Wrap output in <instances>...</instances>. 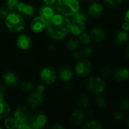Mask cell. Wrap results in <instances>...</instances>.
Listing matches in <instances>:
<instances>
[{
    "instance_id": "obj_8",
    "label": "cell",
    "mask_w": 129,
    "mask_h": 129,
    "mask_svg": "<svg viewBox=\"0 0 129 129\" xmlns=\"http://www.w3.org/2000/svg\"><path fill=\"white\" fill-rule=\"evenodd\" d=\"M30 117V113L28 108L20 106L16 108L14 112V118L17 122V124L28 123Z\"/></svg>"
},
{
    "instance_id": "obj_21",
    "label": "cell",
    "mask_w": 129,
    "mask_h": 129,
    "mask_svg": "<svg viewBox=\"0 0 129 129\" xmlns=\"http://www.w3.org/2000/svg\"><path fill=\"white\" fill-rule=\"evenodd\" d=\"M128 32H126L125 30L119 31L115 36V42H116V44H117L119 45H125V43L128 42Z\"/></svg>"
},
{
    "instance_id": "obj_3",
    "label": "cell",
    "mask_w": 129,
    "mask_h": 129,
    "mask_svg": "<svg viewBox=\"0 0 129 129\" xmlns=\"http://www.w3.org/2000/svg\"><path fill=\"white\" fill-rule=\"evenodd\" d=\"M79 9L78 0H57V10L65 17H72Z\"/></svg>"
},
{
    "instance_id": "obj_19",
    "label": "cell",
    "mask_w": 129,
    "mask_h": 129,
    "mask_svg": "<svg viewBox=\"0 0 129 129\" xmlns=\"http://www.w3.org/2000/svg\"><path fill=\"white\" fill-rule=\"evenodd\" d=\"M113 77L119 82H124L129 77V71L126 67H118L113 72Z\"/></svg>"
},
{
    "instance_id": "obj_42",
    "label": "cell",
    "mask_w": 129,
    "mask_h": 129,
    "mask_svg": "<svg viewBox=\"0 0 129 129\" xmlns=\"http://www.w3.org/2000/svg\"><path fill=\"white\" fill-rule=\"evenodd\" d=\"M122 30H125L126 32H128L129 29V22H127V21H125L122 25Z\"/></svg>"
},
{
    "instance_id": "obj_10",
    "label": "cell",
    "mask_w": 129,
    "mask_h": 129,
    "mask_svg": "<svg viewBox=\"0 0 129 129\" xmlns=\"http://www.w3.org/2000/svg\"><path fill=\"white\" fill-rule=\"evenodd\" d=\"M3 82L5 85L10 88H14L17 87V85L20 83V79L17 75L13 72H6L4 73L2 76Z\"/></svg>"
},
{
    "instance_id": "obj_41",
    "label": "cell",
    "mask_w": 129,
    "mask_h": 129,
    "mask_svg": "<svg viewBox=\"0 0 129 129\" xmlns=\"http://www.w3.org/2000/svg\"><path fill=\"white\" fill-rule=\"evenodd\" d=\"M51 128L53 129H64L65 128V126L63 125L62 124L60 123H55L54 125H52Z\"/></svg>"
},
{
    "instance_id": "obj_37",
    "label": "cell",
    "mask_w": 129,
    "mask_h": 129,
    "mask_svg": "<svg viewBox=\"0 0 129 129\" xmlns=\"http://www.w3.org/2000/svg\"><path fill=\"white\" fill-rule=\"evenodd\" d=\"M9 11L6 7H1L0 8V18H5L6 16L8 14Z\"/></svg>"
},
{
    "instance_id": "obj_18",
    "label": "cell",
    "mask_w": 129,
    "mask_h": 129,
    "mask_svg": "<svg viewBox=\"0 0 129 129\" xmlns=\"http://www.w3.org/2000/svg\"><path fill=\"white\" fill-rule=\"evenodd\" d=\"M90 36L91 39H93L94 41L97 42H101L105 39L106 34H105L104 30L102 28L99 26H95L91 29Z\"/></svg>"
},
{
    "instance_id": "obj_34",
    "label": "cell",
    "mask_w": 129,
    "mask_h": 129,
    "mask_svg": "<svg viewBox=\"0 0 129 129\" xmlns=\"http://www.w3.org/2000/svg\"><path fill=\"white\" fill-rule=\"evenodd\" d=\"M96 102H97L98 106L99 107H101V108H104L107 106V100H106V98L104 97L101 96V97L98 98Z\"/></svg>"
},
{
    "instance_id": "obj_24",
    "label": "cell",
    "mask_w": 129,
    "mask_h": 129,
    "mask_svg": "<svg viewBox=\"0 0 129 129\" xmlns=\"http://www.w3.org/2000/svg\"><path fill=\"white\" fill-rule=\"evenodd\" d=\"M20 89L24 91V92H28V93H30L32 92L33 90H34V85L33 83L31 82V81H24L23 82L20 83Z\"/></svg>"
},
{
    "instance_id": "obj_7",
    "label": "cell",
    "mask_w": 129,
    "mask_h": 129,
    "mask_svg": "<svg viewBox=\"0 0 129 129\" xmlns=\"http://www.w3.org/2000/svg\"><path fill=\"white\" fill-rule=\"evenodd\" d=\"M40 79L46 85H52L55 82L57 75L55 70L50 67H44L40 72Z\"/></svg>"
},
{
    "instance_id": "obj_9",
    "label": "cell",
    "mask_w": 129,
    "mask_h": 129,
    "mask_svg": "<svg viewBox=\"0 0 129 129\" xmlns=\"http://www.w3.org/2000/svg\"><path fill=\"white\" fill-rule=\"evenodd\" d=\"M44 103V97L43 94L38 93L36 91H33L30 92L27 98V104L31 109H37Z\"/></svg>"
},
{
    "instance_id": "obj_2",
    "label": "cell",
    "mask_w": 129,
    "mask_h": 129,
    "mask_svg": "<svg viewBox=\"0 0 129 129\" xmlns=\"http://www.w3.org/2000/svg\"><path fill=\"white\" fill-rule=\"evenodd\" d=\"M7 29L12 33H18L25 28V21L23 17L17 12L11 11L5 18Z\"/></svg>"
},
{
    "instance_id": "obj_4",
    "label": "cell",
    "mask_w": 129,
    "mask_h": 129,
    "mask_svg": "<svg viewBox=\"0 0 129 129\" xmlns=\"http://www.w3.org/2000/svg\"><path fill=\"white\" fill-rule=\"evenodd\" d=\"M86 88L89 92L94 94H100L105 91L107 83L103 78L99 76H93L88 80Z\"/></svg>"
},
{
    "instance_id": "obj_15",
    "label": "cell",
    "mask_w": 129,
    "mask_h": 129,
    "mask_svg": "<svg viewBox=\"0 0 129 129\" xmlns=\"http://www.w3.org/2000/svg\"><path fill=\"white\" fill-rule=\"evenodd\" d=\"M56 14V10L53 7V5H44L39 9V16L45 19L46 21L51 19Z\"/></svg>"
},
{
    "instance_id": "obj_35",
    "label": "cell",
    "mask_w": 129,
    "mask_h": 129,
    "mask_svg": "<svg viewBox=\"0 0 129 129\" xmlns=\"http://www.w3.org/2000/svg\"><path fill=\"white\" fill-rule=\"evenodd\" d=\"M120 107L122 110H123L125 111H128L129 101L128 98H125L120 102Z\"/></svg>"
},
{
    "instance_id": "obj_33",
    "label": "cell",
    "mask_w": 129,
    "mask_h": 129,
    "mask_svg": "<svg viewBox=\"0 0 129 129\" xmlns=\"http://www.w3.org/2000/svg\"><path fill=\"white\" fill-rule=\"evenodd\" d=\"M113 119L116 122H122L125 119V115L121 110H117L113 113Z\"/></svg>"
},
{
    "instance_id": "obj_28",
    "label": "cell",
    "mask_w": 129,
    "mask_h": 129,
    "mask_svg": "<svg viewBox=\"0 0 129 129\" xmlns=\"http://www.w3.org/2000/svg\"><path fill=\"white\" fill-rule=\"evenodd\" d=\"M20 2V0H6L5 7L8 9L9 11H17V5Z\"/></svg>"
},
{
    "instance_id": "obj_25",
    "label": "cell",
    "mask_w": 129,
    "mask_h": 129,
    "mask_svg": "<svg viewBox=\"0 0 129 129\" xmlns=\"http://www.w3.org/2000/svg\"><path fill=\"white\" fill-rule=\"evenodd\" d=\"M5 128L8 129H14L17 128V122L14 117H6L4 122Z\"/></svg>"
},
{
    "instance_id": "obj_20",
    "label": "cell",
    "mask_w": 129,
    "mask_h": 129,
    "mask_svg": "<svg viewBox=\"0 0 129 129\" xmlns=\"http://www.w3.org/2000/svg\"><path fill=\"white\" fill-rule=\"evenodd\" d=\"M85 120V114L81 110H75L70 116V121L75 125H80Z\"/></svg>"
},
{
    "instance_id": "obj_43",
    "label": "cell",
    "mask_w": 129,
    "mask_h": 129,
    "mask_svg": "<svg viewBox=\"0 0 129 129\" xmlns=\"http://www.w3.org/2000/svg\"><path fill=\"white\" fill-rule=\"evenodd\" d=\"M56 1L57 0H43V2L45 5H54L56 2Z\"/></svg>"
},
{
    "instance_id": "obj_38",
    "label": "cell",
    "mask_w": 129,
    "mask_h": 129,
    "mask_svg": "<svg viewBox=\"0 0 129 129\" xmlns=\"http://www.w3.org/2000/svg\"><path fill=\"white\" fill-rule=\"evenodd\" d=\"M82 53L80 51H76V50L73 51V59L74 60L78 61V60H81L82 59Z\"/></svg>"
},
{
    "instance_id": "obj_31",
    "label": "cell",
    "mask_w": 129,
    "mask_h": 129,
    "mask_svg": "<svg viewBox=\"0 0 129 129\" xmlns=\"http://www.w3.org/2000/svg\"><path fill=\"white\" fill-rule=\"evenodd\" d=\"M122 2V0H104V3L109 8H115L119 7Z\"/></svg>"
},
{
    "instance_id": "obj_14",
    "label": "cell",
    "mask_w": 129,
    "mask_h": 129,
    "mask_svg": "<svg viewBox=\"0 0 129 129\" xmlns=\"http://www.w3.org/2000/svg\"><path fill=\"white\" fill-rule=\"evenodd\" d=\"M46 27V20L40 16L33 19L30 23V28L35 33H40L45 30Z\"/></svg>"
},
{
    "instance_id": "obj_17",
    "label": "cell",
    "mask_w": 129,
    "mask_h": 129,
    "mask_svg": "<svg viewBox=\"0 0 129 129\" xmlns=\"http://www.w3.org/2000/svg\"><path fill=\"white\" fill-rule=\"evenodd\" d=\"M88 13L91 17H98L103 14L104 13V7L101 4L98 2H93L91 3L88 9Z\"/></svg>"
},
{
    "instance_id": "obj_45",
    "label": "cell",
    "mask_w": 129,
    "mask_h": 129,
    "mask_svg": "<svg viewBox=\"0 0 129 129\" xmlns=\"http://www.w3.org/2000/svg\"><path fill=\"white\" fill-rule=\"evenodd\" d=\"M1 128H2V127H1V126H0V129H1Z\"/></svg>"
},
{
    "instance_id": "obj_36",
    "label": "cell",
    "mask_w": 129,
    "mask_h": 129,
    "mask_svg": "<svg viewBox=\"0 0 129 129\" xmlns=\"http://www.w3.org/2000/svg\"><path fill=\"white\" fill-rule=\"evenodd\" d=\"M101 73L103 76H110V75L112 73V70H111L110 68H109L108 67L104 66V67H101Z\"/></svg>"
},
{
    "instance_id": "obj_26",
    "label": "cell",
    "mask_w": 129,
    "mask_h": 129,
    "mask_svg": "<svg viewBox=\"0 0 129 129\" xmlns=\"http://www.w3.org/2000/svg\"><path fill=\"white\" fill-rule=\"evenodd\" d=\"M72 17H73V18L80 20V21H82L84 23H86L87 20H88L87 14L83 10H80V9H79Z\"/></svg>"
},
{
    "instance_id": "obj_22",
    "label": "cell",
    "mask_w": 129,
    "mask_h": 129,
    "mask_svg": "<svg viewBox=\"0 0 129 129\" xmlns=\"http://www.w3.org/2000/svg\"><path fill=\"white\" fill-rule=\"evenodd\" d=\"M11 113V108L7 102L4 100L0 101V119H5L9 116Z\"/></svg>"
},
{
    "instance_id": "obj_23",
    "label": "cell",
    "mask_w": 129,
    "mask_h": 129,
    "mask_svg": "<svg viewBox=\"0 0 129 129\" xmlns=\"http://www.w3.org/2000/svg\"><path fill=\"white\" fill-rule=\"evenodd\" d=\"M104 128L102 124L97 120H89L84 123V129H102Z\"/></svg>"
},
{
    "instance_id": "obj_40",
    "label": "cell",
    "mask_w": 129,
    "mask_h": 129,
    "mask_svg": "<svg viewBox=\"0 0 129 129\" xmlns=\"http://www.w3.org/2000/svg\"><path fill=\"white\" fill-rule=\"evenodd\" d=\"M5 89L2 85H0V101H3L5 98Z\"/></svg>"
},
{
    "instance_id": "obj_27",
    "label": "cell",
    "mask_w": 129,
    "mask_h": 129,
    "mask_svg": "<svg viewBox=\"0 0 129 129\" xmlns=\"http://www.w3.org/2000/svg\"><path fill=\"white\" fill-rule=\"evenodd\" d=\"M76 104L78 105V107L82 108L87 107L89 105V99L85 95H81L77 98Z\"/></svg>"
},
{
    "instance_id": "obj_39",
    "label": "cell",
    "mask_w": 129,
    "mask_h": 129,
    "mask_svg": "<svg viewBox=\"0 0 129 129\" xmlns=\"http://www.w3.org/2000/svg\"><path fill=\"white\" fill-rule=\"evenodd\" d=\"M45 91V88L43 85H39L36 88V91H37L38 93L42 94H44Z\"/></svg>"
},
{
    "instance_id": "obj_5",
    "label": "cell",
    "mask_w": 129,
    "mask_h": 129,
    "mask_svg": "<svg viewBox=\"0 0 129 129\" xmlns=\"http://www.w3.org/2000/svg\"><path fill=\"white\" fill-rule=\"evenodd\" d=\"M91 68L92 64L89 60L85 59H81L77 61L75 66V73L78 76H87L91 73Z\"/></svg>"
},
{
    "instance_id": "obj_30",
    "label": "cell",
    "mask_w": 129,
    "mask_h": 129,
    "mask_svg": "<svg viewBox=\"0 0 129 129\" xmlns=\"http://www.w3.org/2000/svg\"><path fill=\"white\" fill-rule=\"evenodd\" d=\"M79 40L85 45H88L91 42V38L90 36V34H88L86 32H83L79 35Z\"/></svg>"
},
{
    "instance_id": "obj_1",
    "label": "cell",
    "mask_w": 129,
    "mask_h": 129,
    "mask_svg": "<svg viewBox=\"0 0 129 129\" xmlns=\"http://www.w3.org/2000/svg\"><path fill=\"white\" fill-rule=\"evenodd\" d=\"M70 20L67 17L60 14H55L51 19L46 21V29L48 35L55 40L64 39L70 30Z\"/></svg>"
},
{
    "instance_id": "obj_12",
    "label": "cell",
    "mask_w": 129,
    "mask_h": 129,
    "mask_svg": "<svg viewBox=\"0 0 129 129\" xmlns=\"http://www.w3.org/2000/svg\"><path fill=\"white\" fill-rule=\"evenodd\" d=\"M16 44L20 49L23 51H28L33 46V41L29 36L26 34H20L17 39Z\"/></svg>"
},
{
    "instance_id": "obj_11",
    "label": "cell",
    "mask_w": 129,
    "mask_h": 129,
    "mask_svg": "<svg viewBox=\"0 0 129 129\" xmlns=\"http://www.w3.org/2000/svg\"><path fill=\"white\" fill-rule=\"evenodd\" d=\"M17 13H19L23 17L30 18L35 14V8L32 5L26 4L24 2H19L17 8Z\"/></svg>"
},
{
    "instance_id": "obj_32",
    "label": "cell",
    "mask_w": 129,
    "mask_h": 129,
    "mask_svg": "<svg viewBox=\"0 0 129 129\" xmlns=\"http://www.w3.org/2000/svg\"><path fill=\"white\" fill-rule=\"evenodd\" d=\"M82 54L84 55L85 57H90L93 54H94V48L91 46H85L81 51Z\"/></svg>"
},
{
    "instance_id": "obj_16",
    "label": "cell",
    "mask_w": 129,
    "mask_h": 129,
    "mask_svg": "<svg viewBox=\"0 0 129 129\" xmlns=\"http://www.w3.org/2000/svg\"><path fill=\"white\" fill-rule=\"evenodd\" d=\"M58 75H59V78L60 79V80L62 82H68L72 79V78L73 76V73L70 67L63 66L59 68Z\"/></svg>"
},
{
    "instance_id": "obj_6",
    "label": "cell",
    "mask_w": 129,
    "mask_h": 129,
    "mask_svg": "<svg viewBox=\"0 0 129 129\" xmlns=\"http://www.w3.org/2000/svg\"><path fill=\"white\" fill-rule=\"evenodd\" d=\"M47 116L42 112L36 113L29 117V123L32 128L41 129L44 128L47 123Z\"/></svg>"
},
{
    "instance_id": "obj_13",
    "label": "cell",
    "mask_w": 129,
    "mask_h": 129,
    "mask_svg": "<svg viewBox=\"0 0 129 129\" xmlns=\"http://www.w3.org/2000/svg\"><path fill=\"white\" fill-rule=\"evenodd\" d=\"M85 23L82 21L76 20L74 18L72 19L70 22V33L74 36H79L82 33L85 31Z\"/></svg>"
},
{
    "instance_id": "obj_44",
    "label": "cell",
    "mask_w": 129,
    "mask_h": 129,
    "mask_svg": "<svg viewBox=\"0 0 129 129\" xmlns=\"http://www.w3.org/2000/svg\"><path fill=\"white\" fill-rule=\"evenodd\" d=\"M128 14H129V11L127 10L125 14V20L127 21V22H129V19H128Z\"/></svg>"
},
{
    "instance_id": "obj_29",
    "label": "cell",
    "mask_w": 129,
    "mask_h": 129,
    "mask_svg": "<svg viewBox=\"0 0 129 129\" xmlns=\"http://www.w3.org/2000/svg\"><path fill=\"white\" fill-rule=\"evenodd\" d=\"M79 46V41H77L76 39H70L67 40V48L68 50L70 51H75L76 50Z\"/></svg>"
}]
</instances>
